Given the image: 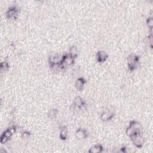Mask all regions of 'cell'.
Segmentation results:
<instances>
[{
    "label": "cell",
    "instance_id": "1",
    "mask_svg": "<svg viewBox=\"0 0 153 153\" xmlns=\"http://www.w3.org/2000/svg\"><path fill=\"white\" fill-rule=\"evenodd\" d=\"M140 128H141V126L138 121L135 120L130 121L129 123V126L127 127L126 130V134L128 136L131 137V136L136 133H141Z\"/></svg>",
    "mask_w": 153,
    "mask_h": 153
},
{
    "label": "cell",
    "instance_id": "2",
    "mask_svg": "<svg viewBox=\"0 0 153 153\" xmlns=\"http://www.w3.org/2000/svg\"><path fill=\"white\" fill-rule=\"evenodd\" d=\"M140 64V57L137 55L131 54L127 57V66L130 71L136 69Z\"/></svg>",
    "mask_w": 153,
    "mask_h": 153
},
{
    "label": "cell",
    "instance_id": "3",
    "mask_svg": "<svg viewBox=\"0 0 153 153\" xmlns=\"http://www.w3.org/2000/svg\"><path fill=\"white\" fill-rule=\"evenodd\" d=\"M17 130V126L15 125L11 126L6 129L1 134L0 137V142L2 144L5 143L7 142L9 140L11 137L13 135V134L16 132Z\"/></svg>",
    "mask_w": 153,
    "mask_h": 153
},
{
    "label": "cell",
    "instance_id": "4",
    "mask_svg": "<svg viewBox=\"0 0 153 153\" xmlns=\"http://www.w3.org/2000/svg\"><path fill=\"white\" fill-rule=\"evenodd\" d=\"M19 13V9L17 5H12L8 8L5 13L7 19L9 20H16Z\"/></svg>",
    "mask_w": 153,
    "mask_h": 153
},
{
    "label": "cell",
    "instance_id": "5",
    "mask_svg": "<svg viewBox=\"0 0 153 153\" xmlns=\"http://www.w3.org/2000/svg\"><path fill=\"white\" fill-rule=\"evenodd\" d=\"M75 58L72 57L68 54H65L62 55V57L60 63L62 65L63 71L65 70L66 67L74 65L75 63Z\"/></svg>",
    "mask_w": 153,
    "mask_h": 153
},
{
    "label": "cell",
    "instance_id": "6",
    "mask_svg": "<svg viewBox=\"0 0 153 153\" xmlns=\"http://www.w3.org/2000/svg\"><path fill=\"white\" fill-rule=\"evenodd\" d=\"M130 137L136 147L138 148H141L143 146L144 143V137L142 135L141 133H136Z\"/></svg>",
    "mask_w": 153,
    "mask_h": 153
},
{
    "label": "cell",
    "instance_id": "7",
    "mask_svg": "<svg viewBox=\"0 0 153 153\" xmlns=\"http://www.w3.org/2000/svg\"><path fill=\"white\" fill-rule=\"evenodd\" d=\"M108 58V54L103 51H99L96 54V59L98 63H104Z\"/></svg>",
    "mask_w": 153,
    "mask_h": 153
},
{
    "label": "cell",
    "instance_id": "8",
    "mask_svg": "<svg viewBox=\"0 0 153 153\" xmlns=\"http://www.w3.org/2000/svg\"><path fill=\"white\" fill-rule=\"evenodd\" d=\"M85 106V102L82 97L79 96H77L75 98L73 103V106L75 109L76 108L81 109Z\"/></svg>",
    "mask_w": 153,
    "mask_h": 153
},
{
    "label": "cell",
    "instance_id": "9",
    "mask_svg": "<svg viewBox=\"0 0 153 153\" xmlns=\"http://www.w3.org/2000/svg\"><path fill=\"white\" fill-rule=\"evenodd\" d=\"M75 136L76 138H78L79 140H84L87 138L88 136V131L84 129V128H78L75 132Z\"/></svg>",
    "mask_w": 153,
    "mask_h": 153
},
{
    "label": "cell",
    "instance_id": "10",
    "mask_svg": "<svg viewBox=\"0 0 153 153\" xmlns=\"http://www.w3.org/2000/svg\"><path fill=\"white\" fill-rule=\"evenodd\" d=\"M86 83L87 80L84 77H79L76 80L75 82V86L78 91H81L84 88V85Z\"/></svg>",
    "mask_w": 153,
    "mask_h": 153
},
{
    "label": "cell",
    "instance_id": "11",
    "mask_svg": "<svg viewBox=\"0 0 153 153\" xmlns=\"http://www.w3.org/2000/svg\"><path fill=\"white\" fill-rule=\"evenodd\" d=\"M115 114L111 111H103L100 115V119L103 121H108L111 120Z\"/></svg>",
    "mask_w": 153,
    "mask_h": 153
},
{
    "label": "cell",
    "instance_id": "12",
    "mask_svg": "<svg viewBox=\"0 0 153 153\" xmlns=\"http://www.w3.org/2000/svg\"><path fill=\"white\" fill-rule=\"evenodd\" d=\"M62 57V56H60L58 54L50 55L48 59V63L51 64V63H60L61 61Z\"/></svg>",
    "mask_w": 153,
    "mask_h": 153
},
{
    "label": "cell",
    "instance_id": "13",
    "mask_svg": "<svg viewBox=\"0 0 153 153\" xmlns=\"http://www.w3.org/2000/svg\"><path fill=\"white\" fill-rule=\"evenodd\" d=\"M49 66L51 71L53 72L57 73L60 72L61 71H63L60 63H55L49 64Z\"/></svg>",
    "mask_w": 153,
    "mask_h": 153
},
{
    "label": "cell",
    "instance_id": "14",
    "mask_svg": "<svg viewBox=\"0 0 153 153\" xmlns=\"http://www.w3.org/2000/svg\"><path fill=\"white\" fill-rule=\"evenodd\" d=\"M103 151V147L101 144H97L91 147L89 150V153H99L102 152Z\"/></svg>",
    "mask_w": 153,
    "mask_h": 153
},
{
    "label": "cell",
    "instance_id": "15",
    "mask_svg": "<svg viewBox=\"0 0 153 153\" xmlns=\"http://www.w3.org/2000/svg\"><path fill=\"white\" fill-rule=\"evenodd\" d=\"M68 130L66 126H63L60 130V139L62 140H65L67 137H68Z\"/></svg>",
    "mask_w": 153,
    "mask_h": 153
},
{
    "label": "cell",
    "instance_id": "16",
    "mask_svg": "<svg viewBox=\"0 0 153 153\" xmlns=\"http://www.w3.org/2000/svg\"><path fill=\"white\" fill-rule=\"evenodd\" d=\"M58 110L57 109H51L47 112V117L50 120H54L57 117Z\"/></svg>",
    "mask_w": 153,
    "mask_h": 153
},
{
    "label": "cell",
    "instance_id": "17",
    "mask_svg": "<svg viewBox=\"0 0 153 153\" xmlns=\"http://www.w3.org/2000/svg\"><path fill=\"white\" fill-rule=\"evenodd\" d=\"M68 54L71 56L73 58H76L77 57L78 55V50L76 48V47L75 45L72 46L70 48H69V51L68 53Z\"/></svg>",
    "mask_w": 153,
    "mask_h": 153
},
{
    "label": "cell",
    "instance_id": "18",
    "mask_svg": "<svg viewBox=\"0 0 153 153\" xmlns=\"http://www.w3.org/2000/svg\"><path fill=\"white\" fill-rule=\"evenodd\" d=\"M10 69V65L8 62L6 60L2 62L0 65V70L2 72L7 71Z\"/></svg>",
    "mask_w": 153,
    "mask_h": 153
},
{
    "label": "cell",
    "instance_id": "19",
    "mask_svg": "<svg viewBox=\"0 0 153 153\" xmlns=\"http://www.w3.org/2000/svg\"><path fill=\"white\" fill-rule=\"evenodd\" d=\"M146 24L150 30L152 31V26H153V19L152 17H149L146 19Z\"/></svg>",
    "mask_w": 153,
    "mask_h": 153
},
{
    "label": "cell",
    "instance_id": "20",
    "mask_svg": "<svg viewBox=\"0 0 153 153\" xmlns=\"http://www.w3.org/2000/svg\"><path fill=\"white\" fill-rule=\"evenodd\" d=\"M30 136V133L28 131H26V130H25L23 132H22V137L23 139H27L29 136Z\"/></svg>",
    "mask_w": 153,
    "mask_h": 153
},
{
    "label": "cell",
    "instance_id": "21",
    "mask_svg": "<svg viewBox=\"0 0 153 153\" xmlns=\"http://www.w3.org/2000/svg\"><path fill=\"white\" fill-rule=\"evenodd\" d=\"M119 152H123V153L127 152V148H126L125 146H124L121 147V148L120 149Z\"/></svg>",
    "mask_w": 153,
    "mask_h": 153
}]
</instances>
